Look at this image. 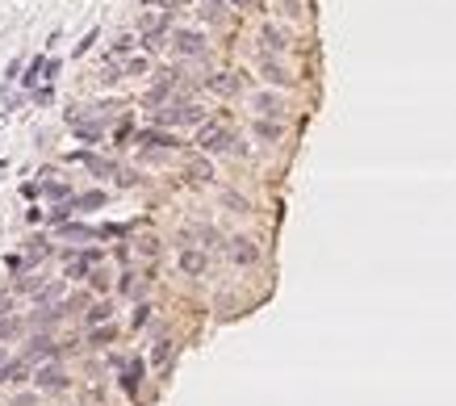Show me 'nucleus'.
Returning <instances> with one entry per match:
<instances>
[{"instance_id": "nucleus-11", "label": "nucleus", "mask_w": 456, "mask_h": 406, "mask_svg": "<svg viewBox=\"0 0 456 406\" xmlns=\"http://www.w3.org/2000/svg\"><path fill=\"white\" fill-rule=\"evenodd\" d=\"M138 381H142V361H130V365H126V373H122V389H126V394H134V389H138Z\"/></svg>"}, {"instance_id": "nucleus-31", "label": "nucleus", "mask_w": 456, "mask_h": 406, "mask_svg": "<svg viewBox=\"0 0 456 406\" xmlns=\"http://www.w3.org/2000/svg\"><path fill=\"white\" fill-rule=\"evenodd\" d=\"M9 310H13V301H9V297H0V319H9Z\"/></svg>"}, {"instance_id": "nucleus-19", "label": "nucleus", "mask_w": 456, "mask_h": 406, "mask_svg": "<svg viewBox=\"0 0 456 406\" xmlns=\"http://www.w3.org/2000/svg\"><path fill=\"white\" fill-rule=\"evenodd\" d=\"M256 109L260 114H281V100L276 96H256Z\"/></svg>"}, {"instance_id": "nucleus-25", "label": "nucleus", "mask_w": 456, "mask_h": 406, "mask_svg": "<svg viewBox=\"0 0 456 406\" xmlns=\"http://www.w3.org/2000/svg\"><path fill=\"white\" fill-rule=\"evenodd\" d=\"M109 339H113V327H109V323H105V331H92V343H96V348H105Z\"/></svg>"}, {"instance_id": "nucleus-17", "label": "nucleus", "mask_w": 456, "mask_h": 406, "mask_svg": "<svg viewBox=\"0 0 456 406\" xmlns=\"http://www.w3.org/2000/svg\"><path fill=\"white\" fill-rule=\"evenodd\" d=\"M260 38H264V46H272V50H285V46H289V42H285V34H281V30H272V25H268Z\"/></svg>"}, {"instance_id": "nucleus-24", "label": "nucleus", "mask_w": 456, "mask_h": 406, "mask_svg": "<svg viewBox=\"0 0 456 406\" xmlns=\"http://www.w3.org/2000/svg\"><path fill=\"white\" fill-rule=\"evenodd\" d=\"M46 256H50V247H46L42 239H38V243H30V264H34V260H46Z\"/></svg>"}, {"instance_id": "nucleus-21", "label": "nucleus", "mask_w": 456, "mask_h": 406, "mask_svg": "<svg viewBox=\"0 0 456 406\" xmlns=\"http://www.w3.org/2000/svg\"><path fill=\"white\" fill-rule=\"evenodd\" d=\"M168 356H172V348H168V339H160V343H155V352H151V361H155V365H164Z\"/></svg>"}, {"instance_id": "nucleus-7", "label": "nucleus", "mask_w": 456, "mask_h": 406, "mask_svg": "<svg viewBox=\"0 0 456 406\" xmlns=\"http://www.w3.org/2000/svg\"><path fill=\"white\" fill-rule=\"evenodd\" d=\"M180 268H184L188 277H201V273L210 268V256H206V251H193V247H184V251H180Z\"/></svg>"}, {"instance_id": "nucleus-20", "label": "nucleus", "mask_w": 456, "mask_h": 406, "mask_svg": "<svg viewBox=\"0 0 456 406\" xmlns=\"http://www.w3.org/2000/svg\"><path fill=\"white\" fill-rule=\"evenodd\" d=\"M13 335H21V323L17 319H0V339H13Z\"/></svg>"}, {"instance_id": "nucleus-23", "label": "nucleus", "mask_w": 456, "mask_h": 406, "mask_svg": "<svg viewBox=\"0 0 456 406\" xmlns=\"http://www.w3.org/2000/svg\"><path fill=\"white\" fill-rule=\"evenodd\" d=\"M201 13H206L210 21H218V17H222L226 9H222V0H206V9H201Z\"/></svg>"}, {"instance_id": "nucleus-30", "label": "nucleus", "mask_w": 456, "mask_h": 406, "mask_svg": "<svg viewBox=\"0 0 456 406\" xmlns=\"http://www.w3.org/2000/svg\"><path fill=\"white\" fill-rule=\"evenodd\" d=\"M67 214H72V201H67V206H59V210L50 214V218H55V222H67Z\"/></svg>"}, {"instance_id": "nucleus-6", "label": "nucleus", "mask_w": 456, "mask_h": 406, "mask_svg": "<svg viewBox=\"0 0 456 406\" xmlns=\"http://www.w3.org/2000/svg\"><path fill=\"white\" fill-rule=\"evenodd\" d=\"M25 352H30V361H55L59 356V343L50 339V335H34Z\"/></svg>"}, {"instance_id": "nucleus-12", "label": "nucleus", "mask_w": 456, "mask_h": 406, "mask_svg": "<svg viewBox=\"0 0 456 406\" xmlns=\"http://www.w3.org/2000/svg\"><path fill=\"white\" fill-rule=\"evenodd\" d=\"M210 88L222 92V96H230V92H239V80H235L230 72H222V76H210Z\"/></svg>"}, {"instance_id": "nucleus-15", "label": "nucleus", "mask_w": 456, "mask_h": 406, "mask_svg": "<svg viewBox=\"0 0 456 406\" xmlns=\"http://www.w3.org/2000/svg\"><path fill=\"white\" fill-rule=\"evenodd\" d=\"M38 193H42V197H55V201H63V197L72 193V184H63V180H55V184H42Z\"/></svg>"}, {"instance_id": "nucleus-29", "label": "nucleus", "mask_w": 456, "mask_h": 406, "mask_svg": "<svg viewBox=\"0 0 456 406\" xmlns=\"http://www.w3.org/2000/svg\"><path fill=\"white\" fill-rule=\"evenodd\" d=\"M146 319H151V306H138V310H134V327H142Z\"/></svg>"}, {"instance_id": "nucleus-9", "label": "nucleus", "mask_w": 456, "mask_h": 406, "mask_svg": "<svg viewBox=\"0 0 456 406\" xmlns=\"http://www.w3.org/2000/svg\"><path fill=\"white\" fill-rule=\"evenodd\" d=\"M96 260H100L96 251H76V256H67V277H84Z\"/></svg>"}, {"instance_id": "nucleus-16", "label": "nucleus", "mask_w": 456, "mask_h": 406, "mask_svg": "<svg viewBox=\"0 0 456 406\" xmlns=\"http://www.w3.org/2000/svg\"><path fill=\"white\" fill-rule=\"evenodd\" d=\"M109 314H113V306H109V301H96V306L88 310V323H109Z\"/></svg>"}, {"instance_id": "nucleus-3", "label": "nucleus", "mask_w": 456, "mask_h": 406, "mask_svg": "<svg viewBox=\"0 0 456 406\" xmlns=\"http://www.w3.org/2000/svg\"><path fill=\"white\" fill-rule=\"evenodd\" d=\"M172 46H176V55H188V59L206 55V38H201V34H193V30H180V34L172 38Z\"/></svg>"}, {"instance_id": "nucleus-26", "label": "nucleus", "mask_w": 456, "mask_h": 406, "mask_svg": "<svg viewBox=\"0 0 456 406\" xmlns=\"http://www.w3.org/2000/svg\"><path fill=\"white\" fill-rule=\"evenodd\" d=\"M264 76H268V80H272V84H285V72H281V67H276V63H264Z\"/></svg>"}, {"instance_id": "nucleus-32", "label": "nucleus", "mask_w": 456, "mask_h": 406, "mask_svg": "<svg viewBox=\"0 0 456 406\" xmlns=\"http://www.w3.org/2000/svg\"><path fill=\"white\" fill-rule=\"evenodd\" d=\"M17 406H34V398H17Z\"/></svg>"}, {"instance_id": "nucleus-27", "label": "nucleus", "mask_w": 456, "mask_h": 406, "mask_svg": "<svg viewBox=\"0 0 456 406\" xmlns=\"http://www.w3.org/2000/svg\"><path fill=\"white\" fill-rule=\"evenodd\" d=\"M142 72H146V59H130L126 63V76H142Z\"/></svg>"}, {"instance_id": "nucleus-18", "label": "nucleus", "mask_w": 456, "mask_h": 406, "mask_svg": "<svg viewBox=\"0 0 456 406\" xmlns=\"http://www.w3.org/2000/svg\"><path fill=\"white\" fill-rule=\"evenodd\" d=\"M63 235H67V239H96V231H92V226H80V222H67Z\"/></svg>"}, {"instance_id": "nucleus-10", "label": "nucleus", "mask_w": 456, "mask_h": 406, "mask_svg": "<svg viewBox=\"0 0 456 406\" xmlns=\"http://www.w3.org/2000/svg\"><path fill=\"white\" fill-rule=\"evenodd\" d=\"M138 142H142V147H164V151L176 147V138H172V134H160V130H138Z\"/></svg>"}, {"instance_id": "nucleus-22", "label": "nucleus", "mask_w": 456, "mask_h": 406, "mask_svg": "<svg viewBox=\"0 0 456 406\" xmlns=\"http://www.w3.org/2000/svg\"><path fill=\"white\" fill-rule=\"evenodd\" d=\"M256 134H260V138H272V142H276V138H281V126H272V122H260V126H256Z\"/></svg>"}, {"instance_id": "nucleus-33", "label": "nucleus", "mask_w": 456, "mask_h": 406, "mask_svg": "<svg viewBox=\"0 0 456 406\" xmlns=\"http://www.w3.org/2000/svg\"><path fill=\"white\" fill-rule=\"evenodd\" d=\"M0 365H5V352H0Z\"/></svg>"}, {"instance_id": "nucleus-2", "label": "nucleus", "mask_w": 456, "mask_h": 406, "mask_svg": "<svg viewBox=\"0 0 456 406\" xmlns=\"http://www.w3.org/2000/svg\"><path fill=\"white\" fill-rule=\"evenodd\" d=\"M197 142H201V151H214V156H218V151H230L235 134H230V130H222V126H206Z\"/></svg>"}, {"instance_id": "nucleus-4", "label": "nucleus", "mask_w": 456, "mask_h": 406, "mask_svg": "<svg viewBox=\"0 0 456 406\" xmlns=\"http://www.w3.org/2000/svg\"><path fill=\"white\" fill-rule=\"evenodd\" d=\"M34 381H38V389H67V373L59 365H42L34 373Z\"/></svg>"}, {"instance_id": "nucleus-14", "label": "nucleus", "mask_w": 456, "mask_h": 406, "mask_svg": "<svg viewBox=\"0 0 456 406\" xmlns=\"http://www.w3.org/2000/svg\"><path fill=\"white\" fill-rule=\"evenodd\" d=\"M100 201H105V193H84V197H72V210H96Z\"/></svg>"}, {"instance_id": "nucleus-8", "label": "nucleus", "mask_w": 456, "mask_h": 406, "mask_svg": "<svg viewBox=\"0 0 456 406\" xmlns=\"http://www.w3.org/2000/svg\"><path fill=\"white\" fill-rule=\"evenodd\" d=\"M30 377V365L25 361H5L0 365V385H17V381H25Z\"/></svg>"}, {"instance_id": "nucleus-28", "label": "nucleus", "mask_w": 456, "mask_h": 406, "mask_svg": "<svg viewBox=\"0 0 456 406\" xmlns=\"http://www.w3.org/2000/svg\"><path fill=\"white\" fill-rule=\"evenodd\" d=\"M126 50H134V38H118L113 42V55H126Z\"/></svg>"}, {"instance_id": "nucleus-13", "label": "nucleus", "mask_w": 456, "mask_h": 406, "mask_svg": "<svg viewBox=\"0 0 456 406\" xmlns=\"http://www.w3.org/2000/svg\"><path fill=\"white\" fill-rule=\"evenodd\" d=\"M72 134H76L80 142H96L105 130H100V126H88V122H72Z\"/></svg>"}, {"instance_id": "nucleus-1", "label": "nucleus", "mask_w": 456, "mask_h": 406, "mask_svg": "<svg viewBox=\"0 0 456 406\" xmlns=\"http://www.w3.org/2000/svg\"><path fill=\"white\" fill-rule=\"evenodd\" d=\"M201 118H206V109H197V105H168L155 114L160 126H197Z\"/></svg>"}, {"instance_id": "nucleus-5", "label": "nucleus", "mask_w": 456, "mask_h": 406, "mask_svg": "<svg viewBox=\"0 0 456 406\" xmlns=\"http://www.w3.org/2000/svg\"><path fill=\"white\" fill-rule=\"evenodd\" d=\"M230 260H235V264H256V260H260V247L239 235V239H230Z\"/></svg>"}]
</instances>
